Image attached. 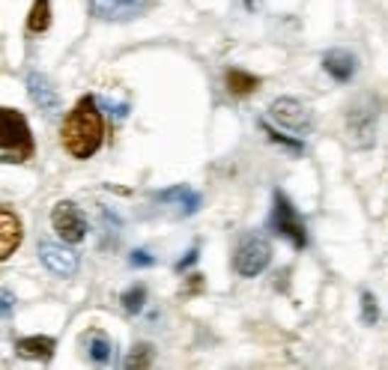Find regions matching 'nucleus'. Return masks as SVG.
<instances>
[{
    "label": "nucleus",
    "mask_w": 388,
    "mask_h": 370,
    "mask_svg": "<svg viewBox=\"0 0 388 370\" xmlns=\"http://www.w3.org/2000/svg\"><path fill=\"white\" fill-rule=\"evenodd\" d=\"M260 129L266 132V138L272 140V144H281V147H287V150H290V152H296V155H301V152H305V144H301V138L281 135L278 129H272V125H269L266 120H260Z\"/></svg>",
    "instance_id": "obj_20"
},
{
    "label": "nucleus",
    "mask_w": 388,
    "mask_h": 370,
    "mask_svg": "<svg viewBox=\"0 0 388 370\" xmlns=\"http://www.w3.org/2000/svg\"><path fill=\"white\" fill-rule=\"evenodd\" d=\"M54 349H57V340L48 337V335H31V337L16 340V352L21 355V359L51 361L54 359Z\"/></svg>",
    "instance_id": "obj_13"
},
{
    "label": "nucleus",
    "mask_w": 388,
    "mask_h": 370,
    "mask_svg": "<svg viewBox=\"0 0 388 370\" xmlns=\"http://www.w3.org/2000/svg\"><path fill=\"white\" fill-rule=\"evenodd\" d=\"M197 257H200V248L194 245V248H192V251H189V254H185V257H182V260L177 263V272H185V269H192V266L197 263Z\"/></svg>",
    "instance_id": "obj_24"
},
{
    "label": "nucleus",
    "mask_w": 388,
    "mask_h": 370,
    "mask_svg": "<svg viewBox=\"0 0 388 370\" xmlns=\"http://www.w3.org/2000/svg\"><path fill=\"white\" fill-rule=\"evenodd\" d=\"M51 227L57 230L66 245H78V242L87 239V218L78 203L72 201H57L51 209Z\"/></svg>",
    "instance_id": "obj_6"
},
{
    "label": "nucleus",
    "mask_w": 388,
    "mask_h": 370,
    "mask_svg": "<svg viewBox=\"0 0 388 370\" xmlns=\"http://www.w3.org/2000/svg\"><path fill=\"white\" fill-rule=\"evenodd\" d=\"M224 84L233 96H251V93H257V87H260V78L245 72V69H227Z\"/></svg>",
    "instance_id": "obj_15"
},
{
    "label": "nucleus",
    "mask_w": 388,
    "mask_h": 370,
    "mask_svg": "<svg viewBox=\"0 0 388 370\" xmlns=\"http://www.w3.org/2000/svg\"><path fill=\"white\" fill-rule=\"evenodd\" d=\"M21 239H24L21 218H18L9 206H0V263L9 260L12 254L18 251Z\"/></svg>",
    "instance_id": "obj_11"
},
{
    "label": "nucleus",
    "mask_w": 388,
    "mask_h": 370,
    "mask_svg": "<svg viewBox=\"0 0 388 370\" xmlns=\"http://www.w3.org/2000/svg\"><path fill=\"white\" fill-rule=\"evenodd\" d=\"M323 69L328 75H332L338 84H347L355 78L358 72V57L347 48H332V51H326L323 54Z\"/></svg>",
    "instance_id": "obj_12"
},
{
    "label": "nucleus",
    "mask_w": 388,
    "mask_h": 370,
    "mask_svg": "<svg viewBox=\"0 0 388 370\" xmlns=\"http://www.w3.org/2000/svg\"><path fill=\"white\" fill-rule=\"evenodd\" d=\"M102 140H105V120H102V111H99V102L93 96H81L75 108L69 111V117L63 120L60 144L72 159L84 162L99 152Z\"/></svg>",
    "instance_id": "obj_1"
},
{
    "label": "nucleus",
    "mask_w": 388,
    "mask_h": 370,
    "mask_svg": "<svg viewBox=\"0 0 388 370\" xmlns=\"http://www.w3.org/2000/svg\"><path fill=\"white\" fill-rule=\"evenodd\" d=\"M16 310V296L9 290H0V317H9Z\"/></svg>",
    "instance_id": "obj_22"
},
{
    "label": "nucleus",
    "mask_w": 388,
    "mask_h": 370,
    "mask_svg": "<svg viewBox=\"0 0 388 370\" xmlns=\"http://www.w3.org/2000/svg\"><path fill=\"white\" fill-rule=\"evenodd\" d=\"M153 359H155V347L143 340V344H135V347H132V352L126 355L123 367H126V370H143V367L153 364Z\"/></svg>",
    "instance_id": "obj_18"
},
{
    "label": "nucleus",
    "mask_w": 388,
    "mask_h": 370,
    "mask_svg": "<svg viewBox=\"0 0 388 370\" xmlns=\"http://www.w3.org/2000/svg\"><path fill=\"white\" fill-rule=\"evenodd\" d=\"M84 344H87V352H90V359H93L96 364H111V359H113V344H111L108 335L90 332V335H84Z\"/></svg>",
    "instance_id": "obj_16"
},
{
    "label": "nucleus",
    "mask_w": 388,
    "mask_h": 370,
    "mask_svg": "<svg viewBox=\"0 0 388 370\" xmlns=\"http://www.w3.org/2000/svg\"><path fill=\"white\" fill-rule=\"evenodd\" d=\"M272 263V245L263 236H245L239 242V248L233 254V269L239 278H257L266 272V266Z\"/></svg>",
    "instance_id": "obj_4"
},
{
    "label": "nucleus",
    "mask_w": 388,
    "mask_h": 370,
    "mask_svg": "<svg viewBox=\"0 0 388 370\" xmlns=\"http://www.w3.org/2000/svg\"><path fill=\"white\" fill-rule=\"evenodd\" d=\"M269 117L275 120L278 125L284 129H290L293 135H308L314 129V113L305 102H299V99H290V96H281L275 102L269 105Z\"/></svg>",
    "instance_id": "obj_7"
},
{
    "label": "nucleus",
    "mask_w": 388,
    "mask_h": 370,
    "mask_svg": "<svg viewBox=\"0 0 388 370\" xmlns=\"http://www.w3.org/2000/svg\"><path fill=\"white\" fill-rule=\"evenodd\" d=\"M272 227H275V233L284 236L290 242L293 248H308V227L301 221V215L296 212V206L287 201L284 191H275V209H272Z\"/></svg>",
    "instance_id": "obj_5"
},
{
    "label": "nucleus",
    "mask_w": 388,
    "mask_h": 370,
    "mask_svg": "<svg viewBox=\"0 0 388 370\" xmlns=\"http://www.w3.org/2000/svg\"><path fill=\"white\" fill-rule=\"evenodd\" d=\"M90 6L102 21H135L150 9V0H90Z\"/></svg>",
    "instance_id": "obj_9"
},
{
    "label": "nucleus",
    "mask_w": 388,
    "mask_h": 370,
    "mask_svg": "<svg viewBox=\"0 0 388 370\" xmlns=\"http://www.w3.org/2000/svg\"><path fill=\"white\" fill-rule=\"evenodd\" d=\"M33 155V135L24 113L0 105V159L4 162H27Z\"/></svg>",
    "instance_id": "obj_3"
},
{
    "label": "nucleus",
    "mask_w": 388,
    "mask_h": 370,
    "mask_svg": "<svg viewBox=\"0 0 388 370\" xmlns=\"http://www.w3.org/2000/svg\"><path fill=\"white\" fill-rule=\"evenodd\" d=\"M27 93H31V99H33V105L42 111V113H57L60 111V93H57V87L54 84L42 75V72H27Z\"/></svg>",
    "instance_id": "obj_10"
},
{
    "label": "nucleus",
    "mask_w": 388,
    "mask_h": 370,
    "mask_svg": "<svg viewBox=\"0 0 388 370\" xmlns=\"http://www.w3.org/2000/svg\"><path fill=\"white\" fill-rule=\"evenodd\" d=\"M379 320V305H377V296L373 293H362V323L365 325H377Z\"/></svg>",
    "instance_id": "obj_21"
},
{
    "label": "nucleus",
    "mask_w": 388,
    "mask_h": 370,
    "mask_svg": "<svg viewBox=\"0 0 388 370\" xmlns=\"http://www.w3.org/2000/svg\"><path fill=\"white\" fill-rule=\"evenodd\" d=\"M48 27H51V0H33L31 16H27V30L45 33Z\"/></svg>",
    "instance_id": "obj_17"
},
{
    "label": "nucleus",
    "mask_w": 388,
    "mask_h": 370,
    "mask_svg": "<svg viewBox=\"0 0 388 370\" xmlns=\"http://www.w3.org/2000/svg\"><path fill=\"white\" fill-rule=\"evenodd\" d=\"M128 263L138 266V269H147V266H153V263H155V257H153L150 251H143V248H140V251H135L132 257H128Z\"/></svg>",
    "instance_id": "obj_23"
},
{
    "label": "nucleus",
    "mask_w": 388,
    "mask_h": 370,
    "mask_svg": "<svg viewBox=\"0 0 388 370\" xmlns=\"http://www.w3.org/2000/svg\"><path fill=\"white\" fill-rule=\"evenodd\" d=\"M155 201L159 203H177L179 215H194V212L200 209V194L192 191L189 185H174V189H167V191H159L155 194Z\"/></svg>",
    "instance_id": "obj_14"
},
{
    "label": "nucleus",
    "mask_w": 388,
    "mask_h": 370,
    "mask_svg": "<svg viewBox=\"0 0 388 370\" xmlns=\"http://www.w3.org/2000/svg\"><path fill=\"white\" fill-rule=\"evenodd\" d=\"M379 96L362 93L347 108V140L355 150H370L377 144V123H379Z\"/></svg>",
    "instance_id": "obj_2"
},
{
    "label": "nucleus",
    "mask_w": 388,
    "mask_h": 370,
    "mask_svg": "<svg viewBox=\"0 0 388 370\" xmlns=\"http://www.w3.org/2000/svg\"><path fill=\"white\" fill-rule=\"evenodd\" d=\"M120 302H123L126 314H140L143 305H147V287H143V284H135V287H128L120 296Z\"/></svg>",
    "instance_id": "obj_19"
},
{
    "label": "nucleus",
    "mask_w": 388,
    "mask_h": 370,
    "mask_svg": "<svg viewBox=\"0 0 388 370\" xmlns=\"http://www.w3.org/2000/svg\"><path fill=\"white\" fill-rule=\"evenodd\" d=\"M245 6H248V9H254V6H257V0H245Z\"/></svg>",
    "instance_id": "obj_25"
},
{
    "label": "nucleus",
    "mask_w": 388,
    "mask_h": 370,
    "mask_svg": "<svg viewBox=\"0 0 388 370\" xmlns=\"http://www.w3.org/2000/svg\"><path fill=\"white\" fill-rule=\"evenodd\" d=\"M39 260L57 278L78 275V266H81V257L69 245H63V242H39Z\"/></svg>",
    "instance_id": "obj_8"
}]
</instances>
